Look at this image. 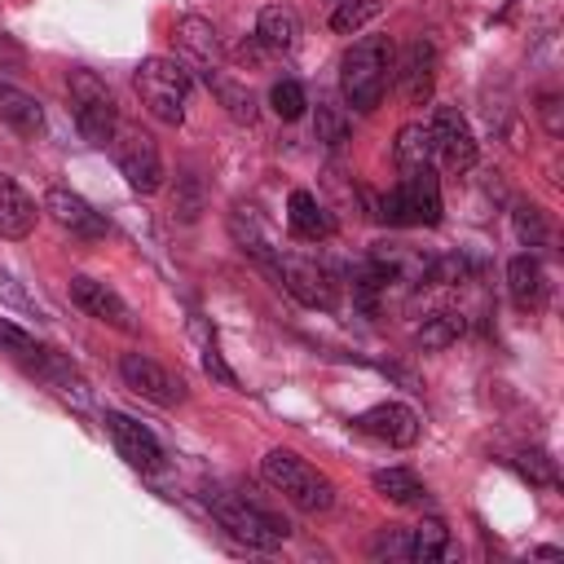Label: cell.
Here are the masks:
<instances>
[{
	"mask_svg": "<svg viewBox=\"0 0 564 564\" xmlns=\"http://www.w3.org/2000/svg\"><path fill=\"white\" fill-rule=\"evenodd\" d=\"M392 70H397V48H392L388 35H361V40H352V48L339 62V93H344V101L352 110L370 115L383 101Z\"/></svg>",
	"mask_w": 564,
	"mask_h": 564,
	"instance_id": "1",
	"label": "cell"
},
{
	"mask_svg": "<svg viewBox=\"0 0 564 564\" xmlns=\"http://www.w3.org/2000/svg\"><path fill=\"white\" fill-rule=\"evenodd\" d=\"M260 476L286 498V502H295L300 511H330V502H335V485L308 463V458H300L295 449H269L264 458H260Z\"/></svg>",
	"mask_w": 564,
	"mask_h": 564,
	"instance_id": "2",
	"label": "cell"
},
{
	"mask_svg": "<svg viewBox=\"0 0 564 564\" xmlns=\"http://www.w3.org/2000/svg\"><path fill=\"white\" fill-rule=\"evenodd\" d=\"M207 507H212V516H216V524H220L225 533H234L238 542H247V546H256V551H278V546L291 538V524H286L282 516L264 511L260 502H251L247 494H225V489H216V494H207Z\"/></svg>",
	"mask_w": 564,
	"mask_h": 564,
	"instance_id": "3",
	"label": "cell"
},
{
	"mask_svg": "<svg viewBox=\"0 0 564 564\" xmlns=\"http://www.w3.org/2000/svg\"><path fill=\"white\" fill-rule=\"evenodd\" d=\"M141 106L159 119V123H181L185 119V101H189V70L176 57H145L132 75Z\"/></svg>",
	"mask_w": 564,
	"mask_h": 564,
	"instance_id": "4",
	"label": "cell"
},
{
	"mask_svg": "<svg viewBox=\"0 0 564 564\" xmlns=\"http://www.w3.org/2000/svg\"><path fill=\"white\" fill-rule=\"evenodd\" d=\"M70 88V106H75V128L88 145H110L115 128H119V110H115V97L106 93V84L93 75V70H70L66 79Z\"/></svg>",
	"mask_w": 564,
	"mask_h": 564,
	"instance_id": "5",
	"label": "cell"
},
{
	"mask_svg": "<svg viewBox=\"0 0 564 564\" xmlns=\"http://www.w3.org/2000/svg\"><path fill=\"white\" fill-rule=\"evenodd\" d=\"M383 220L388 225H441V181L432 163L410 167L401 185L383 198Z\"/></svg>",
	"mask_w": 564,
	"mask_h": 564,
	"instance_id": "6",
	"label": "cell"
},
{
	"mask_svg": "<svg viewBox=\"0 0 564 564\" xmlns=\"http://www.w3.org/2000/svg\"><path fill=\"white\" fill-rule=\"evenodd\" d=\"M110 150H115V163H119V172L128 176V185L137 194H154L163 185V159H159L154 137H145L132 123H119L115 137H110Z\"/></svg>",
	"mask_w": 564,
	"mask_h": 564,
	"instance_id": "7",
	"label": "cell"
},
{
	"mask_svg": "<svg viewBox=\"0 0 564 564\" xmlns=\"http://www.w3.org/2000/svg\"><path fill=\"white\" fill-rule=\"evenodd\" d=\"M119 379H123L137 397H145V401H154V405H163V410H172V405L185 401V379L172 375L167 366H159V361L145 357V352H123V357H119Z\"/></svg>",
	"mask_w": 564,
	"mask_h": 564,
	"instance_id": "8",
	"label": "cell"
},
{
	"mask_svg": "<svg viewBox=\"0 0 564 564\" xmlns=\"http://www.w3.org/2000/svg\"><path fill=\"white\" fill-rule=\"evenodd\" d=\"M432 159H441L445 172H467L476 163V137H471V123L454 110V106H436L432 110Z\"/></svg>",
	"mask_w": 564,
	"mask_h": 564,
	"instance_id": "9",
	"label": "cell"
},
{
	"mask_svg": "<svg viewBox=\"0 0 564 564\" xmlns=\"http://www.w3.org/2000/svg\"><path fill=\"white\" fill-rule=\"evenodd\" d=\"M106 432L119 449V458L137 471H159L163 467V445L154 441V432L145 423H137L132 414H119V410H106Z\"/></svg>",
	"mask_w": 564,
	"mask_h": 564,
	"instance_id": "10",
	"label": "cell"
},
{
	"mask_svg": "<svg viewBox=\"0 0 564 564\" xmlns=\"http://www.w3.org/2000/svg\"><path fill=\"white\" fill-rule=\"evenodd\" d=\"M70 300H75V308H84L88 317H97V322H106L115 330H137V317H132L128 300L115 286H106V282H97L88 273L70 278Z\"/></svg>",
	"mask_w": 564,
	"mask_h": 564,
	"instance_id": "11",
	"label": "cell"
},
{
	"mask_svg": "<svg viewBox=\"0 0 564 564\" xmlns=\"http://www.w3.org/2000/svg\"><path fill=\"white\" fill-rule=\"evenodd\" d=\"M352 427H357L361 436H375V441L397 445V449H405V445L419 441V414H414L410 405H401V401H379V405L361 410V414L352 419Z\"/></svg>",
	"mask_w": 564,
	"mask_h": 564,
	"instance_id": "12",
	"label": "cell"
},
{
	"mask_svg": "<svg viewBox=\"0 0 564 564\" xmlns=\"http://www.w3.org/2000/svg\"><path fill=\"white\" fill-rule=\"evenodd\" d=\"M397 84H401V97L410 101V106H423V101H432V84H436V48H432V40H410L405 44V53L397 57Z\"/></svg>",
	"mask_w": 564,
	"mask_h": 564,
	"instance_id": "13",
	"label": "cell"
},
{
	"mask_svg": "<svg viewBox=\"0 0 564 564\" xmlns=\"http://www.w3.org/2000/svg\"><path fill=\"white\" fill-rule=\"evenodd\" d=\"M273 278H278L300 304H308V308H326V304H330V273H326L317 260H304V256H286V251H282Z\"/></svg>",
	"mask_w": 564,
	"mask_h": 564,
	"instance_id": "14",
	"label": "cell"
},
{
	"mask_svg": "<svg viewBox=\"0 0 564 564\" xmlns=\"http://www.w3.org/2000/svg\"><path fill=\"white\" fill-rule=\"evenodd\" d=\"M44 212H48L62 229H70V234H79V238H101V234H106L101 212H93V203L79 198L75 189H66V185H48V189H44Z\"/></svg>",
	"mask_w": 564,
	"mask_h": 564,
	"instance_id": "15",
	"label": "cell"
},
{
	"mask_svg": "<svg viewBox=\"0 0 564 564\" xmlns=\"http://www.w3.org/2000/svg\"><path fill=\"white\" fill-rule=\"evenodd\" d=\"M229 234H234V242L260 264V269H278V256H282V247L273 242V234L260 225V216L251 212V207H234V216H229Z\"/></svg>",
	"mask_w": 564,
	"mask_h": 564,
	"instance_id": "16",
	"label": "cell"
},
{
	"mask_svg": "<svg viewBox=\"0 0 564 564\" xmlns=\"http://www.w3.org/2000/svg\"><path fill=\"white\" fill-rule=\"evenodd\" d=\"M286 225H291V234L304 238V242H326V238L335 234L330 212H326V207L317 203V194H308V189H291V198H286Z\"/></svg>",
	"mask_w": 564,
	"mask_h": 564,
	"instance_id": "17",
	"label": "cell"
},
{
	"mask_svg": "<svg viewBox=\"0 0 564 564\" xmlns=\"http://www.w3.org/2000/svg\"><path fill=\"white\" fill-rule=\"evenodd\" d=\"M507 291L520 313H538L546 304V269L533 256H516L507 264Z\"/></svg>",
	"mask_w": 564,
	"mask_h": 564,
	"instance_id": "18",
	"label": "cell"
},
{
	"mask_svg": "<svg viewBox=\"0 0 564 564\" xmlns=\"http://www.w3.org/2000/svg\"><path fill=\"white\" fill-rule=\"evenodd\" d=\"M35 216H40L35 198L13 176L0 172V238H26L35 229Z\"/></svg>",
	"mask_w": 564,
	"mask_h": 564,
	"instance_id": "19",
	"label": "cell"
},
{
	"mask_svg": "<svg viewBox=\"0 0 564 564\" xmlns=\"http://www.w3.org/2000/svg\"><path fill=\"white\" fill-rule=\"evenodd\" d=\"M0 123H9L18 137H40L44 132V106L22 93L18 84L0 79Z\"/></svg>",
	"mask_w": 564,
	"mask_h": 564,
	"instance_id": "20",
	"label": "cell"
},
{
	"mask_svg": "<svg viewBox=\"0 0 564 564\" xmlns=\"http://www.w3.org/2000/svg\"><path fill=\"white\" fill-rule=\"evenodd\" d=\"M370 485H375L388 502H397V507H427V485H423L410 467H383V471L370 476Z\"/></svg>",
	"mask_w": 564,
	"mask_h": 564,
	"instance_id": "21",
	"label": "cell"
},
{
	"mask_svg": "<svg viewBox=\"0 0 564 564\" xmlns=\"http://www.w3.org/2000/svg\"><path fill=\"white\" fill-rule=\"evenodd\" d=\"M203 75H207V88L216 93V101H220L238 123H251V119H256V97H251V88H247L242 79H234V75H225V70H216V66H207Z\"/></svg>",
	"mask_w": 564,
	"mask_h": 564,
	"instance_id": "22",
	"label": "cell"
},
{
	"mask_svg": "<svg viewBox=\"0 0 564 564\" xmlns=\"http://www.w3.org/2000/svg\"><path fill=\"white\" fill-rule=\"evenodd\" d=\"M256 35L269 44V48H295L300 40V18L291 4H264L260 18H256Z\"/></svg>",
	"mask_w": 564,
	"mask_h": 564,
	"instance_id": "23",
	"label": "cell"
},
{
	"mask_svg": "<svg viewBox=\"0 0 564 564\" xmlns=\"http://www.w3.org/2000/svg\"><path fill=\"white\" fill-rule=\"evenodd\" d=\"M445 551H449V529H445V520L427 516L423 524L405 529V560L427 564V560H441Z\"/></svg>",
	"mask_w": 564,
	"mask_h": 564,
	"instance_id": "24",
	"label": "cell"
},
{
	"mask_svg": "<svg viewBox=\"0 0 564 564\" xmlns=\"http://www.w3.org/2000/svg\"><path fill=\"white\" fill-rule=\"evenodd\" d=\"M0 352H9L13 361H22L26 370H35V375H44L57 357L44 348V344H35L26 330H18L13 322H0Z\"/></svg>",
	"mask_w": 564,
	"mask_h": 564,
	"instance_id": "25",
	"label": "cell"
},
{
	"mask_svg": "<svg viewBox=\"0 0 564 564\" xmlns=\"http://www.w3.org/2000/svg\"><path fill=\"white\" fill-rule=\"evenodd\" d=\"M176 40L194 53V62L216 66V57H220V40H216V26H212V22H203V18H181V22H176Z\"/></svg>",
	"mask_w": 564,
	"mask_h": 564,
	"instance_id": "26",
	"label": "cell"
},
{
	"mask_svg": "<svg viewBox=\"0 0 564 564\" xmlns=\"http://www.w3.org/2000/svg\"><path fill=\"white\" fill-rule=\"evenodd\" d=\"M392 159H397V167H401V172L432 163V132H427V123H405V128L397 132Z\"/></svg>",
	"mask_w": 564,
	"mask_h": 564,
	"instance_id": "27",
	"label": "cell"
},
{
	"mask_svg": "<svg viewBox=\"0 0 564 564\" xmlns=\"http://www.w3.org/2000/svg\"><path fill=\"white\" fill-rule=\"evenodd\" d=\"M383 13V0H339V9L330 13V31H339V35H357L370 18H379Z\"/></svg>",
	"mask_w": 564,
	"mask_h": 564,
	"instance_id": "28",
	"label": "cell"
},
{
	"mask_svg": "<svg viewBox=\"0 0 564 564\" xmlns=\"http://www.w3.org/2000/svg\"><path fill=\"white\" fill-rule=\"evenodd\" d=\"M348 115L339 110V106H326V101H317V119H313V132H317V141L322 145H330V150H339L344 141H348Z\"/></svg>",
	"mask_w": 564,
	"mask_h": 564,
	"instance_id": "29",
	"label": "cell"
},
{
	"mask_svg": "<svg viewBox=\"0 0 564 564\" xmlns=\"http://www.w3.org/2000/svg\"><path fill=\"white\" fill-rule=\"evenodd\" d=\"M463 335V317L458 313H432L423 326H419V344L423 348H445Z\"/></svg>",
	"mask_w": 564,
	"mask_h": 564,
	"instance_id": "30",
	"label": "cell"
},
{
	"mask_svg": "<svg viewBox=\"0 0 564 564\" xmlns=\"http://www.w3.org/2000/svg\"><path fill=\"white\" fill-rule=\"evenodd\" d=\"M269 106H273L278 119H300L304 106H308V97H304V88H300L295 79H278V84L269 88Z\"/></svg>",
	"mask_w": 564,
	"mask_h": 564,
	"instance_id": "31",
	"label": "cell"
},
{
	"mask_svg": "<svg viewBox=\"0 0 564 564\" xmlns=\"http://www.w3.org/2000/svg\"><path fill=\"white\" fill-rule=\"evenodd\" d=\"M516 467H520L529 480L546 485V489H555V485H560V476H555V463H551L542 449H529V454H520V458H516Z\"/></svg>",
	"mask_w": 564,
	"mask_h": 564,
	"instance_id": "32",
	"label": "cell"
},
{
	"mask_svg": "<svg viewBox=\"0 0 564 564\" xmlns=\"http://www.w3.org/2000/svg\"><path fill=\"white\" fill-rule=\"evenodd\" d=\"M516 234H520V242L542 247V242H546V220H542V212H538V207H516Z\"/></svg>",
	"mask_w": 564,
	"mask_h": 564,
	"instance_id": "33",
	"label": "cell"
},
{
	"mask_svg": "<svg viewBox=\"0 0 564 564\" xmlns=\"http://www.w3.org/2000/svg\"><path fill=\"white\" fill-rule=\"evenodd\" d=\"M370 555L375 560H405V529H383L379 538H375V546H370Z\"/></svg>",
	"mask_w": 564,
	"mask_h": 564,
	"instance_id": "34",
	"label": "cell"
},
{
	"mask_svg": "<svg viewBox=\"0 0 564 564\" xmlns=\"http://www.w3.org/2000/svg\"><path fill=\"white\" fill-rule=\"evenodd\" d=\"M203 370H207L216 383H225V388H238V375L225 366V357L216 352V344H207V348H203Z\"/></svg>",
	"mask_w": 564,
	"mask_h": 564,
	"instance_id": "35",
	"label": "cell"
},
{
	"mask_svg": "<svg viewBox=\"0 0 564 564\" xmlns=\"http://www.w3.org/2000/svg\"><path fill=\"white\" fill-rule=\"evenodd\" d=\"M0 70H26V48L9 31H0Z\"/></svg>",
	"mask_w": 564,
	"mask_h": 564,
	"instance_id": "36",
	"label": "cell"
}]
</instances>
